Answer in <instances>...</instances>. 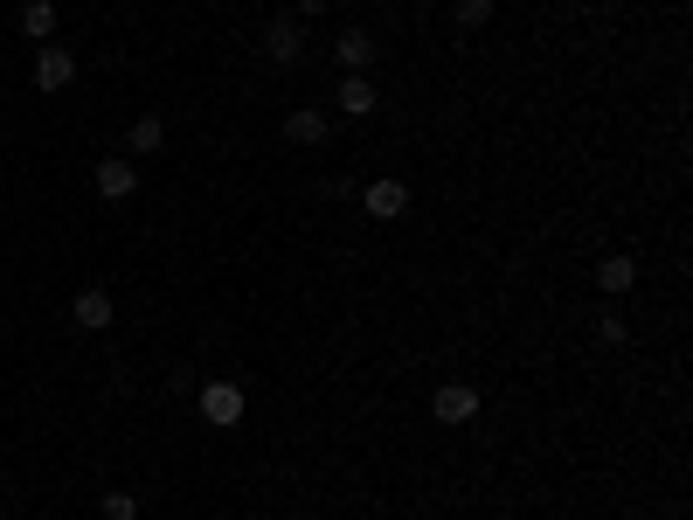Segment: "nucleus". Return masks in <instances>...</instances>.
Returning a JSON list of instances; mask_svg holds the SVG:
<instances>
[{
    "instance_id": "dca6fc26",
    "label": "nucleus",
    "mask_w": 693,
    "mask_h": 520,
    "mask_svg": "<svg viewBox=\"0 0 693 520\" xmlns=\"http://www.w3.org/2000/svg\"><path fill=\"white\" fill-rule=\"evenodd\" d=\"M326 8H333V0H326Z\"/></svg>"
},
{
    "instance_id": "39448f33",
    "label": "nucleus",
    "mask_w": 693,
    "mask_h": 520,
    "mask_svg": "<svg viewBox=\"0 0 693 520\" xmlns=\"http://www.w3.org/2000/svg\"><path fill=\"white\" fill-rule=\"evenodd\" d=\"M133 188H139V166L125 160V153H104V160H98V195H104V201H125Z\"/></svg>"
},
{
    "instance_id": "7ed1b4c3",
    "label": "nucleus",
    "mask_w": 693,
    "mask_h": 520,
    "mask_svg": "<svg viewBox=\"0 0 693 520\" xmlns=\"http://www.w3.org/2000/svg\"><path fill=\"white\" fill-rule=\"evenodd\" d=\"M70 77H77V55L63 42H35V90H63Z\"/></svg>"
},
{
    "instance_id": "f03ea898",
    "label": "nucleus",
    "mask_w": 693,
    "mask_h": 520,
    "mask_svg": "<svg viewBox=\"0 0 693 520\" xmlns=\"http://www.w3.org/2000/svg\"><path fill=\"white\" fill-rule=\"evenodd\" d=\"M264 55L271 63H298V55H306V22H298V14H271L264 22Z\"/></svg>"
},
{
    "instance_id": "f8f14e48",
    "label": "nucleus",
    "mask_w": 693,
    "mask_h": 520,
    "mask_svg": "<svg viewBox=\"0 0 693 520\" xmlns=\"http://www.w3.org/2000/svg\"><path fill=\"white\" fill-rule=\"evenodd\" d=\"M22 35H28V42H49V35H55V8H49V0H28V8H22Z\"/></svg>"
},
{
    "instance_id": "6e6552de",
    "label": "nucleus",
    "mask_w": 693,
    "mask_h": 520,
    "mask_svg": "<svg viewBox=\"0 0 693 520\" xmlns=\"http://www.w3.org/2000/svg\"><path fill=\"white\" fill-rule=\"evenodd\" d=\"M70 320H77L84 333H104V326H111V292H98V285H90V292H77Z\"/></svg>"
},
{
    "instance_id": "2eb2a0df",
    "label": "nucleus",
    "mask_w": 693,
    "mask_h": 520,
    "mask_svg": "<svg viewBox=\"0 0 693 520\" xmlns=\"http://www.w3.org/2000/svg\"><path fill=\"white\" fill-rule=\"evenodd\" d=\"M98 513H104V520H139V499H133V493H125V486H111V493H104V507H98Z\"/></svg>"
},
{
    "instance_id": "0eeeda50",
    "label": "nucleus",
    "mask_w": 693,
    "mask_h": 520,
    "mask_svg": "<svg viewBox=\"0 0 693 520\" xmlns=\"http://www.w3.org/2000/svg\"><path fill=\"white\" fill-rule=\"evenodd\" d=\"M326 133H333V119H326V111H312V104H298L292 119H285V139L292 146H326Z\"/></svg>"
},
{
    "instance_id": "9b49d317",
    "label": "nucleus",
    "mask_w": 693,
    "mask_h": 520,
    "mask_svg": "<svg viewBox=\"0 0 693 520\" xmlns=\"http://www.w3.org/2000/svg\"><path fill=\"white\" fill-rule=\"evenodd\" d=\"M125 146H133V153H160V146H166V125L153 119V111H146V119H133V133H125Z\"/></svg>"
},
{
    "instance_id": "423d86ee",
    "label": "nucleus",
    "mask_w": 693,
    "mask_h": 520,
    "mask_svg": "<svg viewBox=\"0 0 693 520\" xmlns=\"http://www.w3.org/2000/svg\"><path fill=\"white\" fill-rule=\"evenodd\" d=\"M361 209H368L374 222H396V215L409 209V188H403V181H368V188H361Z\"/></svg>"
},
{
    "instance_id": "ddd939ff",
    "label": "nucleus",
    "mask_w": 693,
    "mask_h": 520,
    "mask_svg": "<svg viewBox=\"0 0 693 520\" xmlns=\"http://www.w3.org/2000/svg\"><path fill=\"white\" fill-rule=\"evenodd\" d=\"M341 111H347V119H368V111H374V84L368 77H347L341 84Z\"/></svg>"
},
{
    "instance_id": "20e7f679",
    "label": "nucleus",
    "mask_w": 693,
    "mask_h": 520,
    "mask_svg": "<svg viewBox=\"0 0 693 520\" xmlns=\"http://www.w3.org/2000/svg\"><path fill=\"white\" fill-rule=\"evenodd\" d=\"M430 417L437 423H472L479 417V388L472 382H444L437 396H430Z\"/></svg>"
},
{
    "instance_id": "f257e3e1",
    "label": "nucleus",
    "mask_w": 693,
    "mask_h": 520,
    "mask_svg": "<svg viewBox=\"0 0 693 520\" xmlns=\"http://www.w3.org/2000/svg\"><path fill=\"white\" fill-rule=\"evenodd\" d=\"M195 403H201V417H209L215 431H236V423H243V388L236 382H201Z\"/></svg>"
},
{
    "instance_id": "1a4fd4ad",
    "label": "nucleus",
    "mask_w": 693,
    "mask_h": 520,
    "mask_svg": "<svg viewBox=\"0 0 693 520\" xmlns=\"http://www.w3.org/2000/svg\"><path fill=\"white\" fill-rule=\"evenodd\" d=\"M333 55L347 63V77H361V70L374 63V35H368V28H347L341 42H333Z\"/></svg>"
},
{
    "instance_id": "4468645a",
    "label": "nucleus",
    "mask_w": 693,
    "mask_h": 520,
    "mask_svg": "<svg viewBox=\"0 0 693 520\" xmlns=\"http://www.w3.org/2000/svg\"><path fill=\"white\" fill-rule=\"evenodd\" d=\"M451 22L458 28H485L493 22V0H451Z\"/></svg>"
},
{
    "instance_id": "9d476101",
    "label": "nucleus",
    "mask_w": 693,
    "mask_h": 520,
    "mask_svg": "<svg viewBox=\"0 0 693 520\" xmlns=\"http://www.w3.org/2000/svg\"><path fill=\"white\" fill-rule=\"evenodd\" d=\"M631 285H639V264H631V257H604V264H596V292L617 299V292H631Z\"/></svg>"
}]
</instances>
